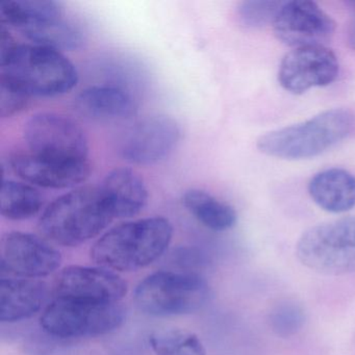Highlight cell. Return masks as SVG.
<instances>
[{"label":"cell","instance_id":"6da1fadb","mask_svg":"<svg viewBox=\"0 0 355 355\" xmlns=\"http://www.w3.org/2000/svg\"><path fill=\"white\" fill-rule=\"evenodd\" d=\"M173 227L162 217L126 222L105 232L91 249V259L103 268L132 272L157 261L169 246Z\"/></svg>","mask_w":355,"mask_h":355},{"label":"cell","instance_id":"ac0fdd59","mask_svg":"<svg viewBox=\"0 0 355 355\" xmlns=\"http://www.w3.org/2000/svg\"><path fill=\"white\" fill-rule=\"evenodd\" d=\"M309 193L324 211L346 213L355 207V175L342 168L323 170L311 178Z\"/></svg>","mask_w":355,"mask_h":355},{"label":"cell","instance_id":"4316f807","mask_svg":"<svg viewBox=\"0 0 355 355\" xmlns=\"http://www.w3.org/2000/svg\"><path fill=\"white\" fill-rule=\"evenodd\" d=\"M347 42H348L349 46L355 51V17L353 21L351 22L350 26H349Z\"/></svg>","mask_w":355,"mask_h":355},{"label":"cell","instance_id":"4fadbf2b","mask_svg":"<svg viewBox=\"0 0 355 355\" xmlns=\"http://www.w3.org/2000/svg\"><path fill=\"white\" fill-rule=\"evenodd\" d=\"M55 290L57 298L118 303L125 297L128 284L105 268L70 266L60 274Z\"/></svg>","mask_w":355,"mask_h":355},{"label":"cell","instance_id":"9c48e42d","mask_svg":"<svg viewBox=\"0 0 355 355\" xmlns=\"http://www.w3.org/2000/svg\"><path fill=\"white\" fill-rule=\"evenodd\" d=\"M338 58L325 45L298 47L284 55L278 70L280 86L299 95L332 84L338 76Z\"/></svg>","mask_w":355,"mask_h":355},{"label":"cell","instance_id":"e0dca14e","mask_svg":"<svg viewBox=\"0 0 355 355\" xmlns=\"http://www.w3.org/2000/svg\"><path fill=\"white\" fill-rule=\"evenodd\" d=\"M47 286L35 279L0 280V321L13 323L34 315L46 299Z\"/></svg>","mask_w":355,"mask_h":355},{"label":"cell","instance_id":"7402d4cb","mask_svg":"<svg viewBox=\"0 0 355 355\" xmlns=\"http://www.w3.org/2000/svg\"><path fill=\"white\" fill-rule=\"evenodd\" d=\"M21 33L34 44L59 51H73L84 44L82 31L63 18Z\"/></svg>","mask_w":355,"mask_h":355},{"label":"cell","instance_id":"ffe728a7","mask_svg":"<svg viewBox=\"0 0 355 355\" xmlns=\"http://www.w3.org/2000/svg\"><path fill=\"white\" fill-rule=\"evenodd\" d=\"M182 202L201 224L215 232L230 230L238 220L234 207L205 191H188L182 197Z\"/></svg>","mask_w":355,"mask_h":355},{"label":"cell","instance_id":"ba28073f","mask_svg":"<svg viewBox=\"0 0 355 355\" xmlns=\"http://www.w3.org/2000/svg\"><path fill=\"white\" fill-rule=\"evenodd\" d=\"M24 140L31 153L64 161H88V139L71 118L38 113L24 124Z\"/></svg>","mask_w":355,"mask_h":355},{"label":"cell","instance_id":"8992f818","mask_svg":"<svg viewBox=\"0 0 355 355\" xmlns=\"http://www.w3.org/2000/svg\"><path fill=\"white\" fill-rule=\"evenodd\" d=\"M296 253L303 265L318 273H355V217L309 228L299 239Z\"/></svg>","mask_w":355,"mask_h":355},{"label":"cell","instance_id":"3957f363","mask_svg":"<svg viewBox=\"0 0 355 355\" xmlns=\"http://www.w3.org/2000/svg\"><path fill=\"white\" fill-rule=\"evenodd\" d=\"M101 188L85 187L62 195L43 211L41 234L66 247H76L98 236L113 220Z\"/></svg>","mask_w":355,"mask_h":355},{"label":"cell","instance_id":"9a60e30c","mask_svg":"<svg viewBox=\"0 0 355 355\" xmlns=\"http://www.w3.org/2000/svg\"><path fill=\"white\" fill-rule=\"evenodd\" d=\"M99 188L112 216L118 219L138 215L148 200L144 182L130 168H118L110 172Z\"/></svg>","mask_w":355,"mask_h":355},{"label":"cell","instance_id":"2e32d148","mask_svg":"<svg viewBox=\"0 0 355 355\" xmlns=\"http://www.w3.org/2000/svg\"><path fill=\"white\" fill-rule=\"evenodd\" d=\"M76 111L85 117L98 121H119L136 115V101L119 87L94 86L76 96Z\"/></svg>","mask_w":355,"mask_h":355},{"label":"cell","instance_id":"44dd1931","mask_svg":"<svg viewBox=\"0 0 355 355\" xmlns=\"http://www.w3.org/2000/svg\"><path fill=\"white\" fill-rule=\"evenodd\" d=\"M0 203V211L3 217L20 221L30 219L40 213L44 198L31 184L15 180H3Z\"/></svg>","mask_w":355,"mask_h":355},{"label":"cell","instance_id":"52a82bcc","mask_svg":"<svg viewBox=\"0 0 355 355\" xmlns=\"http://www.w3.org/2000/svg\"><path fill=\"white\" fill-rule=\"evenodd\" d=\"M125 309L118 303L92 302L57 298L40 319L43 329L60 338H84L107 334L125 320Z\"/></svg>","mask_w":355,"mask_h":355},{"label":"cell","instance_id":"7c38bea8","mask_svg":"<svg viewBox=\"0 0 355 355\" xmlns=\"http://www.w3.org/2000/svg\"><path fill=\"white\" fill-rule=\"evenodd\" d=\"M1 270L26 278L44 277L59 269L62 255L35 234L12 232L0 244Z\"/></svg>","mask_w":355,"mask_h":355},{"label":"cell","instance_id":"5b68a950","mask_svg":"<svg viewBox=\"0 0 355 355\" xmlns=\"http://www.w3.org/2000/svg\"><path fill=\"white\" fill-rule=\"evenodd\" d=\"M209 295L207 282L197 274L159 271L139 284L135 291V301L145 313L169 317L198 311Z\"/></svg>","mask_w":355,"mask_h":355},{"label":"cell","instance_id":"484cf974","mask_svg":"<svg viewBox=\"0 0 355 355\" xmlns=\"http://www.w3.org/2000/svg\"><path fill=\"white\" fill-rule=\"evenodd\" d=\"M273 322L278 334H294L302 325L303 311L297 305H284L275 311Z\"/></svg>","mask_w":355,"mask_h":355},{"label":"cell","instance_id":"cb8c5ba5","mask_svg":"<svg viewBox=\"0 0 355 355\" xmlns=\"http://www.w3.org/2000/svg\"><path fill=\"white\" fill-rule=\"evenodd\" d=\"M284 3L271 0H250L241 3L238 8V18L247 28H259L273 24L276 15Z\"/></svg>","mask_w":355,"mask_h":355},{"label":"cell","instance_id":"277c9868","mask_svg":"<svg viewBox=\"0 0 355 355\" xmlns=\"http://www.w3.org/2000/svg\"><path fill=\"white\" fill-rule=\"evenodd\" d=\"M353 126L354 116L348 110H327L306 121L263 135L257 141V148L276 159H311L347 138Z\"/></svg>","mask_w":355,"mask_h":355},{"label":"cell","instance_id":"30bf717a","mask_svg":"<svg viewBox=\"0 0 355 355\" xmlns=\"http://www.w3.org/2000/svg\"><path fill=\"white\" fill-rule=\"evenodd\" d=\"M336 24L309 0L284 3L273 22L274 35L291 47L324 45L334 36Z\"/></svg>","mask_w":355,"mask_h":355},{"label":"cell","instance_id":"d4e9b609","mask_svg":"<svg viewBox=\"0 0 355 355\" xmlns=\"http://www.w3.org/2000/svg\"><path fill=\"white\" fill-rule=\"evenodd\" d=\"M1 117H12L26 109L30 96L8 80H0Z\"/></svg>","mask_w":355,"mask_h":355},{"label":"cell","instance_id":"5bb4252c","mask_svg":"<svg viewBox=\"0 0 355 355\" xmlns=\"http://www.w3.org/2000/svg\"><path fill=\"white\" fill-rule=\"evenodd\" d=\"M10 163L19 178L42 188H72L85 182L91 173L88 161H64L31 153L14 155Z\"/></svg>","mask_w":355,"mask_h":355},{"label":"cell","instance_id":"603a6c76","mask_svg":"<svg viewBox=\"0 0 355 355\" xmlns=\"http://www.w3.org/2000/svg\"><path fill=\"white\" fill-rule=\"evenodd\" d=\"M149 344L157 355H207L198 336L180 328L155 330L149 336Z\"/></svg>","mask_w":355,"mask_h":355},{"label":"cell","instance_id":"8fae6325","mask_svg":"<svg viewBox=\"0 0 355 355\" xmlns=\"http://www.w3.org/2000/svg\"><path fill=\"white\" fill-rule=\"evenodd\" d=\"M180 128L168 116H149L130 126L120 139L119 155L138 165H151L165 159L178 145Z\"/></svg>","mask_w":355,"mask_h":355},{"label":"cell","instance_id":"d6986e66","mask_svg":"<svg viewBox=\"0 0 355 355\" xmlns=\"http://www.w3.org/2000/svg\"><path fill=\"white\" fill-rule=\"evenodd\" d=\"M63 8L53 0H3L0 18L3 24L20 32L61 19Z\"/></svg>","mask_w":355,"mask_h":355},{"label":"cell","instance_id":"7a4b0ae2","mask_svg":"<svg viewBox=\"0 0 355 355\" xmlns=\"http://www.w3.org/2000/svg\"><path fill=\"white\" fill-rule=\"evenodd\" d=\"M1 78L28 96L66 94L76 86V66L61 51L40 45H15L0 55Z\"/></svg>","mask_w":355,"mask_h":355}]
</instances>
